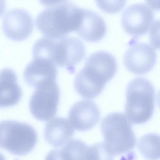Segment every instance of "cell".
<instances>
[{"label":"cell","instance_id":"cell-15","mask_svg":"<svg viewBox=\"0 0 160 160\" xmlns=\"http://www.w3.org/2000/svg\"><path fill=\"white\" fill-rule=\"evenodd\" d=\"M74 129L68 120L62 117H56L49 121L44 131L47 142L55 147L66 144L74 135Z\"/></svg>","mask_w":160,"mask_h":160},{"label":"cell","instance_id":"cell-3","mask_svg":"<svg viewBox=\"0 0 160 160\" xmlns=\"http://www.w3.org/2000/svg\"><path fill=\"white\" fill-rule=\"evenodd\" d=\"M34 57L45 58L73 73L76 66L84 58L86 48L79 39L65 36L59 39L43 37L34 44Z\"/></svg>","mask_w":160,"mask_h":160},{"label":"cell","instance_id":"cell-14","mask_svg":"<svg viewBox=\"0 0 160 160\" xmlns=\"http://www.w3.org/2000/svg\"><path fill=\"white\" fill-rule=\"evenodd\" d=\"M14 70L4 68L0 70V108H6L18 104L22 96L21 87Z\"/></svg>","mask_w":160,"mask_h":160},{"label":"cell","instance_id":"cell-7","mask_svg":"<svg viewBox=\"0 0 160 160\" xmlns=\"http://www.w3.org/2000/svg\"><path fill=\"white\" fill-rule=\"evenodd\" d=\"M60 96V88L56 81L36 89L29 102L33 116L42 121L52 119L57 113Z\"/></svg>","mask_w":160,"mask_h":160},{"label":"cell","instance_id":"cell-2","mask_svg":"<svg viewBox=\"0 0 160 160\" xmlns=\"http://www.w3.org/2000/svg\"><path fill=\"white\" fill-rule=\"evenodd\" d=\"M43 3L47 8L38 15L36 24L47 37L61 38L78 29L82 18L83 8L70 1Z\"/></svg>","mask_w":160,"mask_h":160},{"label":"cell","instance_id":"cell-12","mask_svg":"<svg viewBox=\"0 0 160 160\" xmlns=\"http://www.w3.org/2000/svg\"><path fill=\"white\" fill-rule=\"evenodd\" d=\"M100 111L90 100H81L73 105L68 114V121L73 129L84 132L93 128L99 122Z\"/></svg>","mask_w":160,"mask_h":160},{"label":"cell","instance_id":"cell-17","mask_svg":"<svg viewBox=\"0 0 160 160\" xmlns=\"http://www.w3.org/2000/svg\"><path fill=\"white\" fill-rule=\"evenodd\" d=\"M114 157L104 143H99L88 147L87 160H113Z\"/></svg>","mask_w":160,"mask_h":160},{"label":"cell","instance_id":"cell-4","mask_svg":"<svg viewBox=\"0 0 160 160\" xmlns=\"http://www.w3.org/2000/svg\"><path fill=\"white\" fill-rule=\"evenodd\" d=\"M155 90L144 78H135L127 85L125 112L129 121L135 125L148 121L155 109Z\"/></svg>","mask_w":160,"mask_h":160},{"label":"cell","instance_id":"cell-20","mask_svg":"<svg viewBox=\"0 0 160 160\" xmlns=\"http://www.w3.org/2000/svg\"><path fill=\"white\" fill-rule=\"evenodd\" d=\"M45 160H65L62 149L53 150L48 153Z\"/></svg>","mask_w":160,"mask_h":160},{"label":"cell","instance_id":"cell-23","mask_svg":"<svg viewBox=\"0 0 160 160\" xmlns=\"http://www.w3.org/2000/svg\"><path fill=\"white\" fill-rule=\"evenodd\" d=\"M157 101H158V104L160 108V90L158 93V95H157Z\"/></svg>","mask_w":160,"mask_h":160},{"label":"cell","instance_id":"cell-9","mask_svg":"<svg viewBox=\"0 0 160 160\" xmlns=\"http://www.w3.org/2000/svg\"><path fill=\"white\" fill-rule=\"evenodd\" d=\"M157 61L155 49L143 42L134 43L124 54V64L126 68L138 75L146 74L153 69Z\"/></svg>","mask_w":160,"mask_h":160},{"label":"cell","instance_id":"cell-10","mask_svg":"<svg viewBox=\"0 0 160 160\" xmlns=\"http://www.w3.org/2000/svg\"><path fill=\"white\" fill-rule=\"evenodd\" d=\"M34 23L31 14L23 9L9 10L3 19L2 29L7 36L13 40L21 41L30 36Z\"/></svg>","mask_w":160,"mask_h":160},{"label":"cell","instance_id":"cell-11","mask_svg":"<svg viewBox=\"0 0 160 160\" xmlns=\"http://www.w3.org/2000/svg\"><path fill=\"white\" fill-rule=\"evenodd\" d=\"M57 76L56 65L48 59L39 57H34L23 72L26 83L36 89L56 81Z\"/></svg>","mask_w":160,"mask_h":160},{"label":"cell","instance_id":"cell-19","mask_svg":"<svg viewBox=\"0 0 160 160\" xmlns=\"http://www.w3.org/2000/svg\"><path fill=\"white\" fill-rule=\"evenodd\" d=\"M149 34L151 45L156 49H160V19L152 24Z\"/></svg>","mask_w":160,"mask_h":160},{"label":"cell","instance_id":"cell-24","mask_svg":"<svg viewBox=\"0 0 160 160\" xmlns=\"http://www.w3.org/2000/svg\"><path fill=\"white\" fill-rule=\"evenodd\" d=\"M0 160H6L4 157L1 153H0Z\"/></svg>","mask_w":160,"mask_h":160},{"label":"cell","instance_id":"cell-6","mask_svg":"<svg viewBox=\"0 0 160 160\" xmlns=\"http://www.w3.org/2000/svg\"><path fill=\"white\" fill-rule=\"evenodd\" d=\"M38 136L28 124L13 120L0 122V148L11 154L24 156L33 149Z\"/></svg>","mask_w":160,"mask_h":160},{"label":"cell","instance_id":"cell-5","mask_svg":"<svg viewBox=\"0 0 160 160\" xmlns=\"http://www.w3.org/2000/svg\"><path fill=\"white\" fill-rule=\"evenodd\" d=\"M101 130L104 143L114 156L128 153L135 147L136 137L124 114L114 112L108 115L102 122Z\"/></svg>","mask_w":160,"mask_h":160},{"label":"cell","instance_id":"cell-16","mask_svg":"<svg viewBox=\"0 0 160 160\" xmlns=\"http://www.w3.org/2000/svg\"><path fill=\"white\" fill-rule=\"evenodd\" d=\"M138 149L143 157L148 160L160 159V136L150 133L142 136L139 140Z\"/></svg>","mask_w":160,"mask_h":160},{"label":"cell","instance_id":"cell-1","mask_svg":"<svg viewBox=\"0 0 160 160\" xmlns=\"http://www.w3.org/2000/svg\"><path fill=\"white\" fill-rule=\"evenodd\" d=\"M117 70L116 59L112 54L102 50L93 53L75 77V90L82 97L94 98L102 92Z\"/></svg>","mask_w":160,"mask_h":160},{"label":"cell","instance_id":"cell-13","mask_svg":"<svg viewBox=\"0 0 160 160\" xmlns=\"http://www.w3.org/2000/svg\"><path fill=\"white\" fill-rule=\"evenodd\" d=\"M106 23L98 13L90 9L83 8L82 18L78 34L85 40L97 42L101 40L106 33Z\"/></svg>","mask_w":160,"mask_h":160},{"label":"cell","instance_id":"cell-21","mask_svg":"<svg viewBox=\"0 0 160 160\" xmlns=\"http://www.w3.org/2000/svg\"><path fill=\"white\" fill-rule=\"evenodd\" d=\"M147 4L154 10H160V1H147Z\"/></svg>","mask_w":160,"mask_h":160},{"label":"cell","instance_id":"cell-8","mask_svg":"<svg viewBox=\"0 0 160 160\" xmlns=\"http://www.w3.org/2000/svg\"><path fill=\"white\" fill-rule=\"evenodd\" d=\"M154 19V12L151 8L139 3L131 5L124 10L121 24L127 33L137 37L147 33Z\"/></svg>","mask_w":160,"mask_h":160},{"label":"cell","instance_id":"cell-22","mask_svg":"<svg viewBox=\"0 0 160 160\" xmlns=\"http://www.w3.org/2000/svg\"><path fill=\"white\" fill-rule=\"evenodd\" d=\"M5 2L4 1H0V17L4 13L6 9Z\"/></svg>","mask_w":160,"mask_h":160},{"label":"cell","instance_id":"cell-18","mask_svg":"<svg viewBox=\"0 0 160 160\" xmlns=\"http://www.w3.org/2000/svg\"><path fill=\"white\" fill-rule=\"evenodd\" d=\"M97 4L102 10L109 13H114L121 10L125 5V1H116L111 3H108L107 2L97 1Z\"/></svg>","mask_w":160,"mask_h":160}]
</instances>
